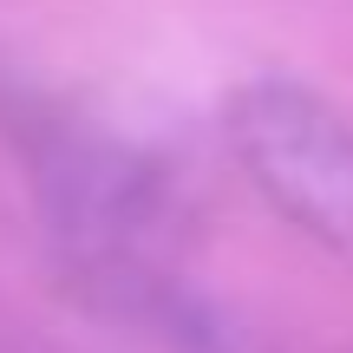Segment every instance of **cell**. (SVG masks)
<instances>
[{
    "mask_svg": "<svg viewBox=\"0 0 353 353\" xmlns=\"http://www.w3.org/2000/svg\"><path fill=\"white\" fill-rule=\"evenodd\" d=\"M223 138L262 203L353 268V118L301 79L268 72L229 92Z\"/></svg>",
    "mask_w": 353,
    "mask_h": 353,
    "instance_id": "6da1fadb",
    "label": "cell"
}]
</instances>
